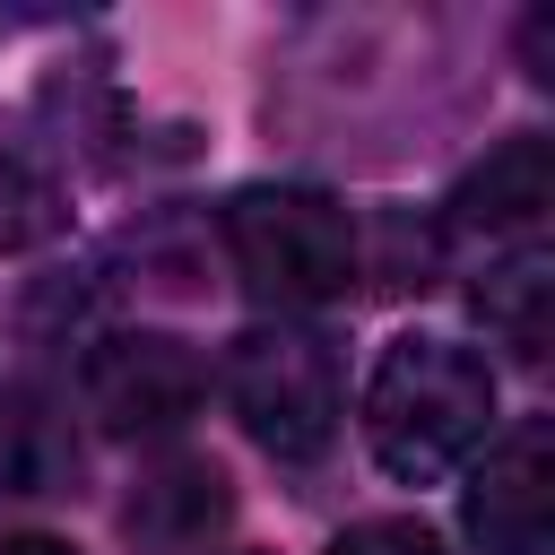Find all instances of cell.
<instances>
[{
	"label": "cell",
	"instance_id": "cell-1",
	"mask_svg": "<svg viewBox=\"0 0 555 555\" xmlns=\"http://www.w3.org/2000/svg\"><path fill=\"white\" fill-rule=\"evenodd\" d=\"M494 425V364L460 338L408 330L382 347L373 382H364V442L399 486H434L451 477Z\"/></svg>",
	"mask_w": 555,
	"mask_h": 555
},
{
	"label": "cell",
	"instance_id": "cell-2",
	"mask_svg": "<svg viewBox=\"0 0 555 555\" xmlns=\"http://www.w3.org/2000/svg\"><path fill=\"white\" fill-rule=\"evenodd\" d=\"M217 234H225V260L234 278L278 304V312H304V304H330L356 286V217L330 199V191H304V182H251L217 208Z\"/></svg>",
	"mask_w": 555,
	"mask_h": 555
},
{
	"label": "cell",
	"instance_id": "cell-3",
	"mask_svg": "<svg viewBox=\"0 0 555 555\" xmlns=\"http://www.w3.org/2000/svg\"><path fill=\"white\" fill-rule=\"evenodd\" d=\"M225 408L243 416V434L269 460H321L338 442V416H347L338 347L321 330H295V321L243 330L225 356Z\"/></svg>",
	"mask_w": 555,
	"mask_h": 555
},
{
	"label": "cell",
	"instance_id": "cell-4",
	"mask_svg": "<svg viewBox=\"0 0 555 555\" xmlns=\"http://www.w3.org/2000/svg\"><path fill=\"white\" fill-rule=\"evenodd\" d=\"M208 399V364L173 330H113L87 356V408L104 434H173Z\"/></svg>",
	"mask_w": 555,
	"mask_h": 555
},
{
	"label": "cell",
	"instance_id": "cell-5",
	"mask_svg": "<svg viewBox=\"0 0 555 555\" xmlns=\"http://www.w3.org/2000/svg\"><path fill=\"white\" fill-rule=\"evenodd\" d=\"M468 538L486 555H546L555 546V425L520 416L486 468L468 477Z\"/></svg>",
	"mask_w": 555,
	"mask_h": 555
},
{
	"label": "cell",
	"instance_id": "cell-6",
	"mask_svg": "<svg viewBox=\"0 0 555 555\" xmlns=\"http://www.w3.org/2000/svg\"><path fill=\"white\" fill-rule=\"evenodd\" d=\"M225 512H234L225 468L199 460V451H173V460H156V468L130 486L121 529H130L139 555H199V546L225 529Z\"/></svg>",
	"mask_w": 555,
	"mask_h": 555
},
{
	"label": "cell",
	"instance_id": "cell-7",
	"mask_svg": "<svg viewBox=\"0 0 555 555\" xmlns=\"http://www.w3.org/2000/svg\"><path fill=\"white\" fill-rule=\"evenodd\" d=\"M555 208V147L538 130H512L503 147H486V165L460 173L442 225L451 234H529Z\"/></svg>",
	"mask_w": 555,
	"mask_h": 555
},
{
	"label": "cell",
	"instance_id": "cell-8",
	"mask_svg": "<svg viewBox=\"0 0 555 555\" xmlns=\"http://www.w3.org/2000/svg\"><path fill=\"white\" fill-rule=\"evenodd\" d=\"M61 477H69V425H61L35 390L0 382V503L52 494Z\"/></svg>",
	"mask_w": 555,
	"mask_h": 555
},
{
	"label": "cell",
	"instance_id": "cell-9",
	"mask_svg": "<svg viewBox=\"0 0 555 555\" xmlns=\"http://www.w3.org/2000/svg\"><path fill=\"white\" fill-rule=\"evenodd\" d=\"M555 269H546V251H520V260H503V269H486V286H477V312H486V330L512 347V356H546V330H555Z\"/></svg>",
	"mask_w": 555,
	"mask_h": 555
},
{
	"label": "cell",
	"instance_id": "cell-10",
	"mask_svg": "<svg viewBox=\"0 0 555 555\" xmlns=\"http://www.w3.org/2000/svg\"><path fill=\"white\" fill-rule=\"evenodd\" d=\"M61 225H69V199H61L52 165H35L26 147H0V260L52 243Z\"/></svg>",
	"mask_w": 555,
	"mask_h": 555
},
{
	"label": "cell",
	"instance_id": "cell-11",
	"mask_svg": "<svg viewBox=\"0 0 555 555\" xmlns=\"http://www.w3.org/2000/svg\"><path fill=\"white\" fill-rule=\"evenodd\" d=\"M330 555H442V538L425 529V520H356V529H338L330 538Z\"/></svg>",
	"mask_w": 555,
	"mask_h": 555
},
{
	"label": "cell",
	"instance_id": "cell-12",
	"mask_svg": "<svg viewBox=\"0 0 555 555\" xmlns=\"http://www.w3.org/2000/svg\"><path fill=\"white\" fill-rule=\"evenodd\" d=\"M0 555H78V546H69V538H35V529H26V538H0Z\"/></svg>",
	"mask_w": 555,
	"mask_h": 555
},
{
	"label": "cell",
	"instance_id": "cell-13",
	"mask_svg": "<svg viewBox=\"0 0 555 555\" xmlns=\"http://www.w3.org/2000/svg\"><path fill=\"white\" fill-rule=\"evenodd\" d=\"M234 555H260V546H234Z\"/></svg>",
	"mask_w": 555,
	"mask_h": 555
}]
</instances>
